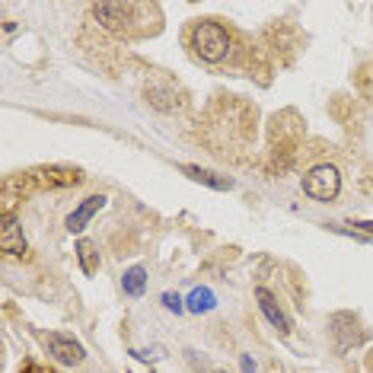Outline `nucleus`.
<instances>
[{
	"label": "nucleus",
	"mask_w": 373,
	"mask_h": 373,
	"mask_svg": "<svg viewBox=\"0 0 373 373\" xmlns=\"http://www.w3.org/2000/svg\"><path fill=\"white\" fill-rule=\"evenodd\" d=\"M189 45L195 51V58L205 64H217L230 55V35L217 19H201V23L191 26Z\"/></svg>",
	"instance_id": "nucleus-1"
},
{
	"label": "nucleus",
	"mask_w": 373,
	"mask_h": 373,
	"mask_svg": "<svg viewBox=\"0 0 373 373\" xmlns=\"http://www.w3.org/2000/svg\"><path fill=\"white\" fill-rule=\"evenodd\" d=\"M303 191L310 195L313 201H335L338 198V191H342V175L332 163H319L306 173L303 179Z\"/></svg>",
	"instance_id": "nucleus-2"
},
{
	"label": "nucleus",
	"mask_w": 373,
	"mask_h": 373,
	"mask_svg": "<svg viewBox=\"0 0 373 373\" xmlns=\"http://www.w3.org/2000/svg\"><path fill=\"white\" fill-rule=\"evenodd\" d=\"M144 3H96L93 7V16L105 29L112 32H128L131 29V16L141 13Z\"/></svg>",
	"instance_id": "nucleus-3"
},
{
	"label": "nucleus",
	"mask_w": 373,
	"mask_h": 373,
	"mask_svg": "<svg viewBox=\"0 0 373 373\" xmlns=\"http://www.w3.org/2000/svg\"><path fill=\"white\" fill-rule=\"evenodd\" d=\"M45 348H48V354L58 361V364H64V367H77V364H83V345L80 342H73L71 335H58V332H48L45 338Z\"/></svg>",
	"instance_id": "nucleus-4"
},
{
	"label": "nucleus",
	"mask_w": 373,
	"mask_h": 373,
	"mask_svg": "<svg viewBox=\"0 0 373 373\" xmlns=\"http://www.w3.org/2000/svg\"><path fill=\"white\" fill-rule=\"evenodd\" d=\"M0 249H3L7 255H16V259H23V255L29 252L26 236H23V227H19V220H16L10 211L0 214Z\"/></svg>",
	"instance_id": "nucleus-5"
},
{
	"label": "nucleus",
	"mask_w": 373,
	"mask_h": 373,
	"mask_svg": "<svg viewBox=\"0 0 373 373\" xmlns=\"http://www.w3.org/2000/svg\"><path fill=\"white\" fill-rule=\"evenodd\" d=\"M255 300H259V310H262V316L268 319V322L278 329L281 335L290 332V319L284 316V310L278 306V300H275V294H271L268 287H255Z\"/></svg>",
	"instance_id": "nucleus-6"
},
{
	"label": "nucleus",
	"mask_w": 373,
	"mask_h": 373,
	"mask_svg": "<svg viewBox=\"0 0 373 373\" xmlns=\"http://www.w3.org/2000/svg\"><path fill=\"white\" fill-rule=\"evenodd\" d=\"M103 205H105L103 195H89V198H83V201H80V205L71 211V214H67V223H64V227H67L71 233H80L89 220H93L96 214H99V211H103Z\"/></svg>",
	"instance_id": "nucleus-7"
},
{
	"label": "nucleus",
	"mask_w": 373,
	"mask_h": 373,
	"mask_svg": "<svg viewBox=\"0 0 373 373\" xmlns=\"http://www.w3.org/2000/svg\"><path fill=\"white\" fill-rule=\"evenodd\" d=\"M179 169L189 175L191 182H201V185H207V189H214V191H230V189H233V179H230V175H220V173H214V169L191 166V163H185V166H179Z\"/></svg>",
	"instance_id": "nucleus-8"
},
{
	"label": "nucleus",
	"mask_w": 373,
	"mask_h": 373,
	"mask_svg": "<svg viewBox=\"0 0 373 373\" xmlns=\"http://www.w3.org/2000/svg\"><path fill=\"white\" fill-rule=\"evenodd\" d=\"M39 179L48 189H64V185H77L83 175H80V169H71V166H48V169H39Z\"/></svg>",
	"instance_id": "nucleus-9"
},
{
	"label": "nucleus",
	"mask_w": 373,
	"mask_h": 373,
	"mask_svg": "<svg viewBox=\"0 0 373 373\" xmlns=\"http://www.w3.org/2000/svg\"><path fill=\"white\" fill-rule=\"evenodd\" d=\"M144 287H147V268L144 265H131V268L121 275V290L128 297H141Z\"/></svg>",
	"instance_id": "nucleus-10"
},
{
	"label": "nucleus",
	"mask_w": 373,
	"mask_h": 373,
	"mask_svg": "<svg viewBox=\"0 0 373 373\" xmlns=\"http://www.w3.org/2000/svg\"><path fill=\"white\" fill-rule=\"evenodd\" d=\"M217 306V297L211 294V290H207V287H195V290H191L189 294V300H185V310L189 313H211Z\"/></svg>",
	"instance_id": "nucleus-11"
},
{
	"label": "nucleus",
	"mask_w": 373,
	"mask_h": 373,
	"mask_svg": "<svg viewBox=\"0 0 373 373\" xmlns=\"http://www.w3.org/2000/svg\"><path fill=\"white\" fill-rule=\"evenodd\" d=\"M77 259H80L83 275H96V271H99V252H96L93 239H80L77 243Z\"/></svg>",
	"instance_id": "nucleus-12"
},
{
	"label": "nucleus",
	"mask_w": 373,
	"mask_h": 373,
	"mask_svg": "<svg viewBox=\"0 0 373 373\" xmlns=\"http://www.w3.org/2000/svg\"><path fill=\"white\" fill-rule=\"evenodd\" d=\"M163 306H166L169 313H175V316H179V313L185 310V300L179 294H163Z\"/></svg>",
	"instance_id": "nucleus-13"
},
{
	"label": "nucleus",
	"mask_w": 373,
	"mask_h": 373,
	"mask_svg": "<svg viewBox=\"0 0 373 373\" xmlns=\"http://www.w3.org/2000/svg\"><path fill=\"white\" fill-rule=\"evenodd\" d=\"M243 373H255V364H252L249 354H243Z\"/></svg>",
	"instance_id": "nucleus-14"
},
{
	"label": "nucleus",
	"mask_w": 373,
	"mask_h": 373,
	"mask_svg": "<svg viewBox=\"0 0 373 373\" xmlns=\"http://www.w3.org/2000/svg\"><path fill=\"white\" fill-rule=\"evenodd\" d=\"M19 373H45V370H39V367L32 364V361H26V364L19 367Z\"/></svg>",
	"instance_id": "nucleus-15"
},
{
	"label": "nucleus",
	"mask_w": 373,
	"mask_h": 373,
	"mask_svg": "<svg viewBox=\"0 0 373 373\" xmlns=\"http://www.w3.org/2000/svg\"><path fill=\"white\" fill-rule=\"evenodd\" d=\"M354 227H358L361 233H373V220H358Z\"/></svg>",
	"instance_id": "nucleus-16"
}]
</instances>
